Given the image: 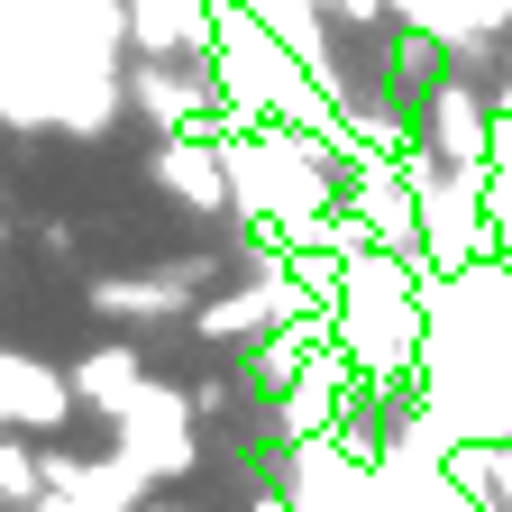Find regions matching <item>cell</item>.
I'll return each mask as SVG.
<instances>
[{"label": "cell", "mask_w": 512, "mask_h": 512, "mask_svg": "<svg viewBox=\"0 0 512 512\" xmlns=\"http://www.w3.org/2000/svg\"><path fill=\"white\" fill-rule=\"evenodd\" d=\"M37 494H46V458H37L28 439H10V430H0V503H10V512H28Z\"/></svg>", "instance_id": "obj_4"}, {"label": "cell", "mask_w": 512, "mask_h": 512, "mask_svg": "<svg viewBox=\"0 0 512 512\" xmlns=\"http://www.w3.org/2000/svg\"><path fill=\"white\" fill-rule=\"evenodd\" d=\"M156 174H165V183L183 192L192 211H220V202H229V156H220V147H202V138H192V128H183V138H165Z\"/></svg>", "instance_id": "obj_2"}, {"label": "cell", "mask_w": 512, "mask_h": 512, "mask_svg": "<svg viewBox=\"0 0 512 512\" xmlns=\"http://www.w3.org/2000/svg\"><path fill=\"white\" fill-rule=\"evenodd\" d=\"M74 394H83V403H101V412H128V403L147 394V366H138V348H101V357H83Z\"/></svg>", "instance_id": "obj_3"}, {"label": "cell", "mask_w": 512, "mask_h": 512, "mask_svg": "<svg viewBox=\"0 0 512 512\" xmlns=\"http://www.w3.org/2000/svg\"><path fill=\"white\" fill-rule=\"evenodd\" d=\"M211 10L220 0H119L128 37L147 55H211Z\"/></svg>", "instance_id": "obj_1"}]
</instances>
